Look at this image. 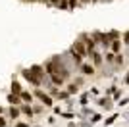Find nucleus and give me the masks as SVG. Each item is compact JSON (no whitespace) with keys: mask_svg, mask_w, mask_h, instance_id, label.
Instances as JSON below:
<instances>
[{"mask_svg":"<svg viewBox=\"0 0 129 127\" xmlns=\"http://www.w3.org/2000/svg\"><path fill=\"white\" fill-rule=\"evenodd\" d=\"M44 68H46V71H48V77H50V81H52L54 85H56V87H62V85H64V77H62V75L58 73V71H56V68H54V64H52V60H50V62H46V66H44Z\"/></svg>","mask_w":129,"mask_h":127,"instance_id":"nucleus-1","label":"nucleus"},{"mask_svg":"<svg viewBox=\"0 0 129 127\" xmlns=\"http://www.w3.org/2000/svg\"><path fill=\"white\" fill-rule=\"evenodd\" d=\"M33 94L37 96L39 100H41V104L43 106H46V108H50V106H54V102H52V96L50 94H46V92H43L41 89H35V92Z\"/></svg>","mask_w":129,"mask_h":127,"instance_id":"nucleus-2","label":"nucleus"},{"mask_svg":"<svg viewBox=\"0 0 129 127\" xmlns=\"http://www.w3.org/2000/svg\"><path fill=\"white\" fill-rule=\"evenodd\" d=\"M79 39H81L83 42H85L87 50H89V56H91V54L94 52V50H96V41L92 39V35H87V33H83V35H81Z\"/></svg>","mask_w":129,"mask_h":127,"instance_id":"nucleus-3","label":"nucleus"},{"mask_svg":"<svg viewBox=\"0 0 129 127\" xmlns=\"http://www.w3.org/2000/svg\"><path fill=\"white\" fill-rule=\"evenodd\" d=\"M21 75H23V77H25V79H27L29 83L33 85V87H41V85H43L41 81L37 79V77H35V73L31 71V68H25V69H21Z\"/></svg>","mask_w":129,"mask_h":127,"instance_id":"nucleus-4","label":"nucleus"},{"mask_svg":"<svg viewBox=\"0 0 129 127\" xmlns=\"http://www.w3.org/2000/svg\"><path fill=\"white\" fill-rule=\"evenodd\" d=\"M31 71L35 73V77H37V79L41 81V83H43V81H44V77L48 75V73H44V68H43V66H31Z\"/></svg>","mask_w":129,"mask_h":127,"instance_id":"nucleus-5","label":"nucleus"},{"mask_svg":"<svg viewBox=\"0 0 129 127\" xmlns=\"http://www.w3.org/2000/svg\"><path fill=\"white\" fill-rule=\"evenodd\" d=\"M19 110H21V114H23V116H27L29 119H31L33 114H35V108H33L31 104H27V102H21V104H19Z\"/></svg>","mask_w":129,"mask_h":127,"instance_id":"nucleus-6","label":"nucleus"},{"mask_svg":"<svg viewBox=\"0 0 129 127\" xmlns=\"http://www.w3.org/2000/svg\"><path fill=\"white\" fill-rule=\"evenodd\" d=\"M71 48H73V50H77V52H79L81 56H89V50H87L85 42L81 41V39H79V41H75V44H73Z\"/></svg>","mask_w":129,"mask_h":127,"instance_id":"nucleus-7","label":"nucleus"},{"mask_svg":"<svg viewBox=\"0 0 129 127\" xmlns=\"http://www.w3.org/2000/svg\"><path fill=\"white\" fill-rule=\"evenodd\" d=\"M98 106H102V108H106V110H112V106H114V100L110 98V96H102V98H98L96 100Z\"/></svg>","mask_w":129,"mask_h":127,"instance_id":"nucleus-8","label":"nucleus"},{"mask_svg":"<svg viewBox=\"0 0 129 127\" xmlns=\"http://www.w3.org/2000/svg\"><path fill=\"white\" fill-rule=\"evenodd\" d=\"M70 54H71V62L75 64V66H81V64H83V58H85V56H81V54L77 52V50L70 48Z\"/></svg>","mask_w":129,"mask_h":127,"instance_id":"nucleus-9","label":"nucleus"},{"mask_svg":"<svg viewBox=\"0 0 129 127\" xmlns=\"http://www.w3.org/2000/svg\"><path fill=\"white\" fill-rule=\"evenodd\" d=\"M91 58H92V66H94V68H96V66H102V62H104V56L98 52V50H94V52L91 54Z\"/></svg>","mask_w":129,"mask_h":127,"instance_id":"nucleus-10","label":"nucleus"},{"mask_svg":"<svg viewBox=\"0 0 129 127\" xmlns=\"http://www.w3.org/2000/svg\"><path fill=\"white\" fill-rule=\"evenodd\" d=\"M79 68H81V73L87 75V77H89V75H94V66H91V64H81Z\"/></svg>","mask_w":129,"mask_h":127,"instance_id":"nucleus-11","label":"nucleus"},{"mask_svg":"<svg viewBox=\"0 0 129 127\" xmlns=\"http://www.w3.org/2000/svg\"><path fill=\"white\" fill-rule=\"evenodd\" d=\"M33 96H35V94H31L29 90H21V92H19L21 102H27V104H33Z\"/></svg>","mask_w":129,"mask_h":127,"instance_id":"nucleus-12","label":"nucleus"},{"mask_svg":"<svg viewBox=\"0 0 129 127\" xmlns=\"http://www.w3.org/2000/svg\"><path fill=\"white\" fill-rule=\"evenodd\" d=\"M110 50H112L114 54L121 52V41H119V39H112V44H110Z\"/></svg>","mask_w":129,"mask_h":127,"instance_id":"nucleus-13","label":"nucleus"},{"mask_svg":"<svg viewBox=\"0 0 129 127\" xmlns=\"http://www.w3.org/2000/svg\"><path fill=\"white\" fill-rule=\"evenodd\" d=\"M8 102H10V104H14V106H19V104H21V98H19V94L10 92V94H8Z\"/></svg>","mask_w":129,"mask_h":127,"instance_id":"nucleus-14","label":"nucleus"},{"mask_svg":"<svg viewBox=\"0 0 129 127\" xmlns=\"http://www.w3.org/2000/svg\"><path fill=\"white\" fill-rule=\"evenodd\" d=\"M68 92H70V94H77V92H79V81L68 85Z\"/></svg>","mask_w":129,"mask_h":127,"instance_id":"nucleus-15","label":"nucleus"},{"mask_svg":"<svg viewBox=\"0 0 129 127\" xmlns=\"http://www.w3.org/2000/svg\"><path fill=\"white\" fill-rule=\"evenodd\" d=\"M19 114H21L19 106H14V104H12V108H10V117H12V119H17V117H19Z\"/></svg>","mask_w":129,"mask_h":127,"instance_id":"nucleus-16","label":"nucleus"},{"mask_svg":"<svg viewBox=\"0 0 129 127\" xmlns=\"http://www.w3.org/2000/svg\"><path fill=\"white\" fill-rule=\"evenodd\" d=\"M104 60H106V64H114V62H116V54H114L112 50H106V54H104Z\"/></svg>","mask_w":129,"mask_h":127,"instance_id":"nucleus-17","label":"nucleus"},{"mask_svg":"<svg viewBox=\"0 0 129 127\" xmlns=\"http://www.w3.org/2000/svg\"><path fill=\"white\" fill-rule=\"evenodd\" d=\"M21 90H23V89H21V85L17 83L16 79H12V92H14V94H19Z\"/></svg>","mask_w":129,"mask_h":127,"instance_id":"nucleus-18","label":"nucleus"},{"mask_svg":"<svg viewBox=\"0 0 129 127\" xmlns=\"http://www.w3.org/2000/svg\"><path fill=\"white\" fill-rule=\"evenodd\" d=\"M125 56H123V54H121V52H118V54H116V62H114V64H116V66H123V62H125Z\"/></svg>","mask_w":129,"mask_h":127,"instance_id":"nucleus-19","label":"nucleus"},{"mask_svg":"<svg viewBox=\"0 0 129 127\" xmlns=\"http://www.w3.org/2000/svg\"><path fill=\"white\" fill-rule=\"evenodd\" d=\"M118 117H119L118 114H114V116H110V117H108V119H104V125H106V127H108V125H112V123L116 121V119H118Z\"/></svg>","mask_w":129,"mask_h":127,"instance_id":"nucleus-20","label":"nucleus"},{"mask_svg":"<svg viewBox=\"0 0 129 127\" xmlns=\"http://www.w3.org/2000/svg\"><path fill=\"white\" fill-rule=\"evenodd\" d=\"M112 96H114V100H118V98H121V89H114V92H112Z\"/></svg>","mask_w":129,"mask_h":127,"instance_id":"nucleus-21","label":"nucleus"},{"mask_svg":"<svg viewBox=\"0 0 129 127\" xmlns=\"http://www.w3.org/2000/svg\"><path fill=\"white\" fill-rule=\"evenodd\" d=\"M87 102H89V92L81 94V106H87Z\"/></svg>","mask_w":129,"mask_h":127,"instance_id":"nucleus-22","label":"nucleus"},{"mask_svg":"<svg viewBox=\"0 0 129 127\" xmlns=\"http://www.w3.org/2000/svg\"><path fill=\"white\" fill-rule=\"evenodd\" d=\"M100 119H102V117H100V114H92V116H91V121H92V123H98Z\"/></svg>","mask_w":129,"mask_h":127,"instance_id":"nucleus-23","label":"nucleus"},{"mask_svg":"<svg viewBox=\"0 0 129 127\" xmlns=\"http://www.w3.org/2000/svg\"><path fill=\"white\" fill-rule=\"evenodd\" d=\"M68 96H70V92H68V90H62V92H58V98H62V100H64V98H68Z\"/></svg>","mask_w":129,"mask_h":127,"instance_id":"nucleus-24","label":"nucleus"},{"mask_svg":"<svg viewBox=\"0 0 129 127\" xmlns=\"http://www.w3.org/2000/svg\"><path fill=\"white\" fill-rule=\"evenodd\" d=\"M123 42H125V46L129 48V31H125V33H123Z\"/></svg>","mask_w":129,"mask_h":127,"instance_id":"nucleus-25","label":"nucleus"},{"mask_svg":"<svg viewBox=\"0 0 129 127\" xmlns=\"http://www.w3.org/2000/svg\"><path fill=\"white\" fill-rule=\"evenodd\" d=\"M44 2H46L48 6H58L60 4V0H44Z\"/></svg>","mask_w":129,"mask_h":127,"instance_id":"nucleus-26","label":"nucleus"},{"mask_svg":"<svg viewBox=\"0 0 129 127\" xmlns=\"http://www.w3.org/2000/svg\"><path fill=\"white\" fill-rule=\"evenodd\" d=\"M125 104H129V96H125V98L119 100V106H125Z\"/></svg>","mask_w":129,"mask_h":127,"instance_id":"nucleus-27","label":"nucleus"},{"mask_svg":"<svg viewBox=\"0 0 129 127\" xmlns=\"http://www.w3.org/2000/svg\"><path fill=\"white\" fill-rule=\"evenodd\" d=\"M54 114H56V116H60V114H62V110H60V106H54Z\"/></svg>","mask_w":129,"mask_h":127,"instance_id":"nucleus-28","label":"nucleus"},{"mask_svg":"<svg viewBox=\"0 0 129 127\" xmlns=\"http://www.w3.org/2000/svg\"><path fill=\"white\" fill-rule=\"evenodd\" d=\"M60 116H62V117H73V114H68V112H62Z\"/></svg>","mask_w":129,"mask_h":127,"instance_id":"nucleus-29","label":"nucleus"},{"mask_svg":"<svg viewBox=\"0 0 129 127\" xmlns=\"http://www.w3.org/2000/svg\"><path fill=\"white\" fill-rule=\"evenodd\" d=\"M0 127H6V119L2 116H0Z\"/></svg>","mask_w":129,"mask_h":127,"instance_id":"nucleus-30","label":"nucleus"},{"mask_svg":"<svg viewBox=\"0 0 129 127\" xmlns=\"http://www.w3.org/2000/svg\"><path fill=\"white\" fill-rule=\"evenodd\" d=\"M14 127H29V125H27V123H16Z\"/></svg>","mask_w":129,"mask_h":127,"instance_id":"nucleus-31","label":"nucleus"},{"mask_svg":"<svg viewBox=\"0 0 129 127\" xmlns=\"http://www.w3.org/2000/svg\"><path fill=\"white\" fill-rule=\"evenodd\" d=\"M123 83H125V85H129V73L125 75V79H123Z\"/></svg>","mask_w":129,"mask_h":127,"instance_id":"nucleus-32","label":"nucleus"},{"mask_svg":"<svg viewBox=\"0 0 129 127\" xmlns=\"http://www.w3.org/2000/svg\"><path fill=\"white\" fill-rule=\"evenodd\" d=\"M123 117H125V119L129 121V112H127V114H123Z\"/></svg>","mask_w":129,"mask_h":127,"instance_id":"nucleus-33","label":"nucleus"},{"mask_svg":"<svg viewBox=\"0 0 129 127\" xmlns=\"http://www.w3.org/2000/svg\"><path fill=\"white\" fill-rule=\"evenodd\" d=\"M2 112H4V108H2V106H0V116H2Z\"/></svg>","mask_w":129,"mask_h":127,"instance_id":"nucleus-34","label":"nucleus"},{"mask_svg":"<svg viewBox=\"0 0 129 127\" xmlns=\"http://www.w3.org/2000/svg\"><path fill=\"white\" fill-rule=\"evenodd\" d=\"M35 127H39V125H35Z\"/></svg>","mask_w":129,"mask_h":127,"instance_id":"nucleus-35","label":"nucleus"},{"mask_svg":"<svg viewBox=\"0 0 129 127\" xmlns=\"http://www.w3.org/2000/svg\"><path fill=\"white\" fill-rule=\"evenodd\" d=\"M94 2H96V0H94Z\"/></svg>","mask_w":129,"mask_h":127,"instance_id":"nucleus-36","label":"nucleus"},{"mask_svg":"<svg viewBox=\"0 0 129 127\" xmlns=\"http://www.w3.org/2000/svg\"><path fill=\"white\" fill-rule=\"evenodd\" d=\"M104 127H106V125H104Z\"/></svg>","mask_w":129,"mask_h":127,"instance_id":"nucleus-37","label":"nucleus"}]
</instances>
